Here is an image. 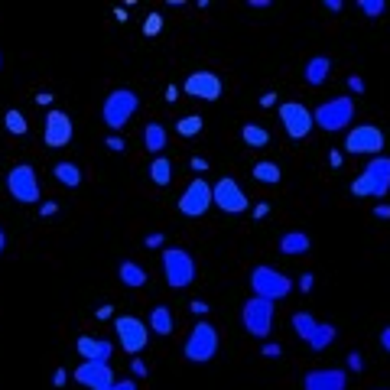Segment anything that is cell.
Returning a JSON list of instances; mask_svg holds the SVG:
<instances>
[{"label":"cell","mask_w":390,"mask_h":390,"mask_svg":"<svg viewBox=\"0 0 390 390\" xmlns=\"http://www.w3.org/2000/svg\"><path fill=\"white\" fill-rule=\"evenodd\" d=\"M251 289H254V296L277 303V299H287L289 296L293 280H289V277H283L280 270H273V267H254V270H251Z\"/></svg>","instance_id":"cell-6"},{"label":"cell","mask_w":390,"mask_h":390,"mask_svg":"<svg viewBox=\"0 0 390 390\" xmlns=\"http://www.w3.org/2000/svg\"><path fill=\"white\" fill-rule=\"evenodd\" d=\"M163 94H166V101H176V98H179V88H176V85H170Z\"/></svg>","instance_id":"cell-54"},{"label":"cell","mask_w":390,"mask_h":390,"mask_svg":"<svg viewBox=\"0 0 390 390\" xmlns=\"http://www.w3.org/2000/svg\"><path fill=\"white\" fill-rule=\"evenodd\" d=\"M205 127V120L202 114H186V118H179L176 120V134L182 137V140H192V137H199Z\"/></svg>","instance_id":"cell-28"},{"label":"cell","mask_w":390,"mask_h":390,"mask_svg":"<svg viewBox=\"0 0 390 390\" xmlns=\"http://www.w3.org/2000/svg\"><path fill=\"white\" fill-rule=\"evenodd\" d=\"M144 244L150 247V251H156V247H163V244H166V234H160V231H156V234H146V238H144Z\"/></svg>","instance_id":"cell-37"},{"label":"cell","mask_w":390,"mask_h":390,"mask_svg":"<svg viewBox=\"0 0 390 390\" xmlns=\"http://www.w3.org/2000/svg\"><path fill=\"white\" fill-rule=\"evenodd\" d=\"M315 325H319V319H315L313 313H306V309H303V313H293V329H296V335H299L303 341L313 339Z\"/></svg>","instance_id":"cell-30"},{"label":"cell","mask_w":390,"mask_h":390,"mask_svg":"<svg viewBox=\"0 0 390 390\" xmlns=\"http://www.w3.org/2000/svg\"><path fill=\"white\" fill-rule=\"evenodd\" d=\"M166 144H170V134H166V127H163L160 120H150V124L144 127V146H146V153L160 156V153L166 150Z\"/></svg>","instance_id":"cell-19"},{"label":"cell","mask_w":390,"mask_h":390,"mask_svg":"<svg viewBox=\"0 0 390 390\" xmlns=\"http://www.w3.org/2000/svg\"><path fill=\"white\" fill-rule=\"evenodd\" d=\"M260 351H263V358H280V345H277V341H267Z\"/></svg>","instance_id":"cell-43"},{"label":"cell","mask_w":390,"mask_h":390,"mask_svg":"<svg viewBox=\"0 0 390 390\" xmlns=\"http://www.w3.org/2000/svg\"><path fill=\"white\" fill-rule=\"evenodd\" d=\"M309 247H313V241H309L306 231H287V234L280 238V251H283V254H289V257L306 254Z\"/></svg>","instance_id":"cell-23"},{"label":"cell","mask_w":390,"mask_h":390,"mask_svg":"<svg viewBox=\"0 0 390 390\" xmlns=\"http://www.w3.org/2000/svg\"><path fill=\"white\" fill-rule=\"evenodd\" d=\"M365 176L374 182V199H384L390 192V156H371Z\"/></svg>","instance_id":"cell-17"},{"label":"cell","mask_w":390,"mask_h":390,"mask_svg":"<svg viewBox=\"0 0 390 390\" xmlns=\"http://www.w3.org/2000/svg\"><path fill=\"white\" fill-rule=\"evenodd\" d=\"M303 390H348V374L341 367H315L306 371Z\"/></svg>","instance_id":"cell-16"},{"label":"cell","mask_w":390,"mask_h":390,"mask_svg":"<svg viewBox=\"0 0 390 390\" xmlns=\"http://www.w3.org/2000/svg\"><path fill=\"white\" fill-rule=\"evenodd\" d=\"M251 176H254L260 186H277V182H280V166L263 160V163H257L254 170H251Z\"/></svg>","instance_id":"cell-29"},{"label":"cell","mask_w":390,"mask_h":390,"mask_svg":"<svg viewBox=\"0 0 390 390\" xmlns=\"http://www.w3.org/2000/svg\"><path fill=\"white\" fill-rule=\"evenodd\" d=\"M348 371H365V358H361V351H348Z\"/></svg>","instance_id":"cell-34"},{"label":"cell","mask_w":390,"mask_h":390,"mask_svg":"<svg viewBox=\"0 0 390 390\" xmlns=\"http://www.w3.org/2000/svg\"><path fill=\"white\" fill-rule=\"evenodd\" d=\"M52 176H56V182H59V186H65V189H78V186H82V170H78V163H68V160L56 163V166H52Z\"/></svg>","instance_id":"cell-22"},{"label":"cell","mask_w":390,"mask_h":390,"mask_svg":"<svg viewBox=\"0 0 390 390\" xmlns=\"http://www.w3.org/2000/svg\"><path fill=\"white\" fill-rule=\"evenodd\" d=\"M104 146H108V150H111V153H120V150H124V146H127V144H124V137H118V134H111V137H108V140H104Z\"/></svg>","instance_id":"cell-36"},{"label":"cell","mask_w":390,"mask_h":390,"mask_svg":"<svg viewBox=\"0 0 390 390\" xmlns=\"http://www.w3.org/2000/svg\"><path fill=\"white\" fill-rule=\"evenodd\" d=\"M4 251H7V231L0 228V254H4Z\"/></svg>","instance_id":"cell-55"},{"label":"cell","mask_w":390,"mask_h":390,"mask_svg":"<svg viewBox=\"0 0 390 390\" xmlns=\"http://www.w3.org/2000/svg\"><path fill=\"white\" fill-rule=\"evenodd\" d=\"M118 277H120V283L124 287H130V289H140V287H146V270L140 267V263H134V260H124L118 267Z\"/></svg>","instance_id":"cell-24"},{"label":"cell","mask_w":390,"mask_h":390,"mask_svg":"<svg viewBox=\"0 0 390 390\" xmlns=\"http://www.w3.org/2000/svg\"><path fill=\"white\" fill-rule=\"evenodd\" d=\"M345 150L351 156H381L384 153V130L377 124H358L348 130Z\"/></svg>","instance_id":"cell-7"},{"label":"cell","mask_w":390,"mask_h":390,"mask_svg":"<svg viewBox=\"0 0 390 390\" xmlns=\"http://www.w3.org/2000/svg\"><path fill=\"white\" fill-rule=\"evenodd\" d=\"M332 341H335V325H332V322H319V325H315V332H313V339L306 341V345L313 348V351H325Z\"/></svg>","instance_id":"cell-26"},{"label":"cell","mask_w":390,"mask_h":390,"mask_svg":"<svg viewBox=\"0 0 390 390\" xmlns=\"http://www.w3.org/2000/svg\"><path fill=\"white\" fill-rule=\"evenodd\" d=\"M329 68H332V62L325 59V56H315V59H309V62H306V68H303L306 85H313V88L325 85V82H329Z\"/></svg>","instance_id":"cell-20"},{"label":"cell","mask_w":390,"mask_h":390,"mask_svg":"<svg viewBox=\"0 0 390 390\" xmlns=\"http://www.w3.org/2000/svg\"><path fill=\"white\" fill-rule=\"evenodd\" d=\"M348 88H351V94H365V78H361V75H348Z\"/></svg>","instance_id":"cell-38"},{"label":"cell","mask_w":390,"mask_h":390,"mask_svg":"<svg viewBox=\"0 0 390 390\" xmlns=\"http://www.w3.org/2000/svg\"><path fill=\"white\" fill-rule=\"evenodd\" d=\"M160 33H163V17L160 13H150L144 20V36H160Z\"/></svg>","instance_id":"cell-33"},{"label":"cell","mask_w":390,"mask_h":390,"mask_svg":"<svg viewBox=\"0 0 390 390\" xmlns=\"http://www.w3.org/2000/svg\"><path fill=\"white\" fill-rule=\"evenodd\" d=\"M150 179L160 189H166L172 182V163L166 160V156H153V163H150Z\"/></svg>","instance_id":"cell-25"},{"label":"cell","mask_w":390,"mask_h":390,"mask_svg":"<svg viewBox=\"0 0 390 390\" xmlns=\"http://www.w3.org/2000/svg\"><path fill=\"white\" fill-rule=\"evenodd\" d=\"M108 390H140V387H137V381H130V377H127V381H114Z\"/></svg>","instance_id":"cell-44"},{"label":"cell","mask_w":390,"mask_h":390,"mask_svg":"<svg viewBox=\"0 0 390 390\" xmlns=\"http://www.w3.org/2000/svg\"><path fill=\"white\" fill-rule=\"evenodd\" d=\"M325 10H332V13H341V0H325Z\"/></svg>","instance_id":"cell-53"},{"label":"cell","mask_w":390,"mask_h":390,"mask_svg":"<svg viewBox=\"0 0 390 390\" xmlns=\"http://www.w3.org/2000/svg\"><path fill=\"white\" fill-rule=\"evenodd\" d=\"M212 205H218L221 212H228V215H244L247 208H251L244 189H241L231 176H221L212 186Z\"/></svg>","instance_id":"cell-10"},{"label":"cell","mask_w":390,"mask_h":390,"mask_svg":"<svg viewBox=\"0 0 390 390\" xmlns=\"http://www.w3.org/2000/svg\"><path fill=\"white\" fill-rule=\"evenodd\" d=\"M374 218H384V221H387L390 218V205L387 202H377V205H374Z\"/></svg>","instance_id":"cell-45"},{"label":"cell","mask_w":390,"mask_h":390,"mask_svg":"<svg viewBox=\"0 0 390 390\" xmlns=\"http://www.w3.org/2000/svg\"><path fill=\"white\" fill-rule=\"evenodd\" d=\"M315 127L325 130V134H339V130H348L351 120H355V101L348 94H339V98H329L319 108L313 111Z\"/></svg>","instance_id":"cell-1"},{"label":"cell","mask_w":390,"mask_h":390,"mask_svg":"<svg viewBox=\"0 0 390 390\" xmlns=\"http://www.w3.org/2000/svg\"><path fill=\"white\" fill-rule=\"evenodd\" d=\"M146 329H153L156 335H172L176 322H172L170 306H153V309H150V319H146Z\"/></svg>","instance_id":"cell-21"},{"label":"cell","mask_w":390,"mask_h":390,"mask_svg":"<svg viewBox=\"0 0 390 390\" xmlns=\"http://www.w3.org/2000/svg\"><path fill=\"white\" fill-rule=\"evenodd\" d=\"M273 303L270 299H260V296H251L244 306H241V322H244L247 335L251 339H270L273 332Z\"/></svg>","instance_id":"cell-5"},{"label":"cell","mask_w":390,"mask_h":390,"mask_svg":"<svg viewBox=\"0 0 390 390\" xmlns=\"http://www.w3.org/2000/svg\"><path fill=\"white\" fill-rule=\"evenodd\" d=\"M163 277L170 289H189L195 283V260L186 247H166L163 251Z\"/></svg>","instance_id":"cell-3"},{"label":"cell","mask_w":390,"mask_h":390,"mask_svg":"<svg viewBox=\"0 0 390 390\" xmlns=\"http://www.w3.org/2000/svg\"><path fill=\"white\" fill-rule=\"evenodd\" d=\"M189 309H192L195 319H205V315H208V303H202V299H192V303H189Z\"/></svg>","instance_id":"cell-35"},{"label":"cell","mask_w":390,"mask_h":390,"mask_svg":"<svg viewBox=\"0 0 390 390\" xmlns=\"http://www.w3.org/2000/svg\"><path fill=\"white\" fill-rule=\"evenodd\" d=\"M192 170H195V172H205V170H208V160H202V156H195V160H192Z\"/></svg>","instance_id":"cell-50"},{"label":"cell","mask_w":390,"mask_h":390,"mask_svg":"<svg viewBox=\"0 0 390 390\" xmlns=\"http://www.w3.org/2000/svg\"><path fill=\"white\" fill-rule=\"evenodd\" d=\"M280 124L287 127V137L289 140H306V137L313 134V111L306 108L299 101H287L280 104Z\"/></svg>","instance_id":"cell-12"},{"label":"cell","mask_w":390,"mask_h":390,"mask_svg":"<svg viewBox=\"0 0 390 390\" xmlns=\"http://www.w3.org/2000/svg\"><path fill=\"white\" fill-rule=\"evenodd\" d=\"M75 381L88 390H108L118 377H114L108 361H85V365L75 367Z\"/></svg>","instance_id":"cell-15"},{"label":"cell","mask_w":390,"mask_h":390,"mask_svg":"<svg viewBox=\"0 0 390 390\" xmlns=\"http://www.w3.org/2000/svg\"><path fill=\"white\" fill-rule=\"evenodd\" d=\"M241 140H244L247 146H257V150H260V146L270 144V130L260 127V124H244V127H241Z\"/></svg>","instance_id":"cell-27"},{"label":"cell","mask_w":390,"mask_h":390,"mask_svg":"<svg viewBox=\"0 0 390 390\" xmlns=\"http://www.w3.org/2000/svg\"><path fill=\"white\" fill-rule=\"evenodd\" d=\"M75 351L85 361H111L114 355V345L108 339H94V335H78L75 339Z\"/></svg>","instance_id":"cell-18"},{"label":"cell","mask_w":390,"mask_h":390,"mask_svg":"<svg viewBox=\"0 0 390 390\" xmlns=\"http://www.w3.org/2000/svg\"><path fill=\"white\" fill-rule=\"evenodd\" d=\"M94 315H98V319L104 322V319H111V315H114V306H101V309H98Z\"/></svg>","instance_id":"cell-51"},{"label":"cell","mask_w":390,"mask_h":390,"mask_svg":"<svg viewBox=\"0 0 390 390\" xmlns=\"http://www.w3.org/2000/svg\"><path fill=\"white\" fill-rule=\"evenodd\" d=\"M114 332H118L120 339V348L127 351V355H140L150 341V329H146L144 319H137V315H118L114 319Z\"/></svg>","instance_id":"cell-9"},{"label":"cell","mask_w":390,"mask_h":390,"mask_svg":"<svg viewBox=\"0 0 390 390\" xmlns=\"http://www.w3.org/2000/svg\"><path fill=\"white\" fill-rule=\"evenodd\" d=\"M381 348H384V351H390V325H384V329H381Z\"/></svg>","instance_id":"cell-49"},{"label":"cell","mask_w":390,"mask_h":390,"mask_svg":"<svg viewBox=\"0 0 390 390\" xmlns=\"http://www.w3.org/2000/svg\"><path fill=\"white\" fill-rule=\"evenodd\" d=\"M72 118H68L65 111H56L52 108L49 114H46V124H43V140L46 146H52V150H59V146H68L72 144Z\"/></svg>","instance_id":"cell-14"},{"label":"cell","mask_w":390,"mask_h":390,"mask_svg":"<svg viewBox=\"0 0 390 390\" xmlns=\"http://www.w3.org/2000/svg\"><path fill=\"white\" fill-rule=\"evenodd\" d=\"M218 345H221L218 329H215L212 322L199 319V322L192 325V332H189L182 351H186V361H192V365H208V361L218 355Z\"/></svg>","instance_id":"cell-2"},{"label":"cell","mask_w":390,"mask_h":390,"mask_svg":"<svg viewBox=\"0 0 390 390\" xmlns=\"http://www.w3.org/2000/svg\"><path fill=\"white\" fill-rule=\"evenodd\" d=\"M56 212H59V202H52V199H49V202L39 205V215H43V218H52Z\"/></svg>","instance_id":"cell-41"},{"label":"cell","mask_w":390,"mask_h":390,"mask_svg":"<svg viewBox=\"0 0 390 390\" xmlns=\"http://www.w3.org/2000/svg\"><path fill=\"white\" fill-rule=\"evenodd\" d=\"M299 289H303V293H313V287H315V277L313 273H303V277H299V283H296Z\"/></svg>","instance_id":"cell-40"},{"label":"cell","mask_w":390,"mask_h":390,"mask_svg":"<svg viewBox=\"0 0 390 390\" xmlns=\"http://www.w3.org/2000/svg\"><path fill=\"white\" fill-rule=\"evenodd\" d=\"M7 192L17 199L20 205H36L39 202V176L30 163H20L7 172Z\"/></svg>","instance_id":"cell-8"},{"label":"cell","mask_w":390,"mask_h":390,"mask_svg":"<svg viewBox=\"0 0 390 390\" xmlns=\"http://www.w3.org/2000/svg\"><path fill=\"white\" fill-rule=\"evenodd\" d=\"M212 208V186L208 179H192L186 186V192L179 195V212L186 218H202Z\"/></svg>","instance_id":"cell-11"},{"label":"cell","mask_w":390,"mask_h":390,"mask_svg":"<svg viewBox=\"0 0 390 390\" xmlns=\"http://www.w3.org/2000/svg\"><path fill=\"white\" fill-rule=\"evenodd\" d=\"M273 104H277V92L260 94V108H273Z\"/></svg>","instance_id":"cell-48"},{"label":"cell","mask_w":390,"mask_h":390,"mask_svg":"<svg viewBox=\"0 0 390 390\" xmlns=\"http://www.w3.org/2000/svg\"><path fill=\"white\" fill-rule=\"evenodd\" d=\"M341 163H345V156H341L339 150H332L329 153V166H332V170H341Z\"/></svg>","instance_id":"cell-46"},{"label":"cell","mask_w":390,"mask_h":390,"mask_svg":"<svg viewBox=\"0 0 390 390\" xmlns=\"http://www.w3.org/2000/svg\"><path fill=\"white\" fill-rule=\"evenodd\" d=\"M130 371H134V377H146V361L134 358V361H130Z\"/></svg>","instance_id":"cell-42"},{"label":"cell","mask_w":390,"mask_h":390,"mask_svg":"<svg viewBox=\"0 0 390 390\" xmlns=\"http://www.w3.org/2000/svg\"><path fill=\"white\" fill-rule=\"evenodd\" d=\"M358 10H361L365 17H381L387 7H384V0H358Z\"/></svg>","instance_id":"cell-32"},{"label":"cell","mask_w":390,"mask_h":390,"mask_svg":"<svg viewBox=\"0 0 390 390\" xmlns=\"http://www.w3.org/2000/svg\"><path fill=\"white\" fill-rule=\"evenodd\" d=\"M65 381H68V371H65V367H59V371L52 374V384H56V387H65Z\"/></svg>","instance_id":"cell-47"},{"label":"cell","mask_w":390,"mask_h":390,"mask_svg":"<svg viewBox=\"0 0 390 390\" xmlns=\"http://www.w3.org/2000/svg\"><path fill=\"white\" fill-rule=\"evenodd\" d=\"M0 65H4V59H0Z\"/></svg>","instance_id":"cell-56"},{"label":"cell","mask_w":390,"mask_h":390,"mask_svg":"<svg viewBox=\"0 0 390 390\" xmlns=\"http://www.w3.org/2000/svg\"><path fill=\"white\" fill-rule=\"evenodd\" d=\"M221 92H225L221 78L215 75V72H208V68H199V72H192V75L182 82V94H189L195 101H218Z\"/></svg>","instance_id":"cell-13"},{"label":"cell","mask_w":390,"mask_h":390,"mask_svg":"<svg viewBox=\"0 0 390 390\" xmlns=\"http://www.w3.org/2000/svg\"><path fill=\"white\" fill-rule=\"evenodd\" d=\"M4 127H7L13 137H23L26 130H30V124H26V118L20 114L17 108H10V111H7V118H4Z\"/></svg>","instance_id":"cell-31"},{"label":"cell","mask_w":390,"mask_h":390,"mask_svg":"<svg viewBox=\"0 0 390 390\" xmlns=\"http://www.w3.org/2000/svg\"><path fill=\"white\" fill-rule=\"evenodd\" d=\"M137 111H140L137 92H130V88H114L101 104V118H104V124H108V130H124V124L134 118Z\"/></svg>","instance_id":"cell-4"},{"label":"cell","mask_w":390,"mask_h":390,"mask_svg":"<svg viewBox=\"0 0 390 390\" xmlns=\"http://www.w3.org/2000/svg\"><path fill=\"white\" fill-rule=\"evenodd\" d=\"M251 215H254L257 221H263V218H267V215H270V202H257L254 208H251Z\"/></svg>","instance_id":"cell-39"},{"label":"cell","mask_w":390,"mask_h":390,"mask_svg":"<svg viewBox=\"0 0 390 390\" xmlns=\"http://www.w3.org/2000/svg\"><path fill=\"white\" fill-rule=\"evenodd\" d=\"M36 104H43V108H46V104H52V94L49 92H39V94H36Z\"/></svg>","instance_id":"cell-52"}]
</instances>
